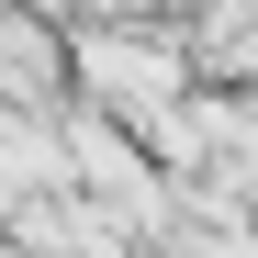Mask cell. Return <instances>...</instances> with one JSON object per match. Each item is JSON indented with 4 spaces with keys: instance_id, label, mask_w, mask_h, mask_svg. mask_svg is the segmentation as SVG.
I'll return each mask as SVG.
<instances>
[{
    "instance_id": "3957f363",
    "label": "cell",
    "mask_w": 258,
    "mask_h": 258,
    "mask_svg": "<svg viewBox=\"0 0 258 258\" xmlns=\"http://www.w3.org/2000/svg\"><path fill=\"white\" fill-rule=\"evenodd\" d=\"M23 12H45V23H68V12H79V0H23Z\"/></svg>"
},
{
    "instance_id": "7a4b0ae2",
    "label": "cell",
    "mask_w": 258,
    "mask_h": 258,
    "mask_svg": "<svg viewBox=\"0 0 258 258\" xmlns=\"http://www.w3.org/2000/svg\"><path fill=\"white\" fill-rule=\"evenodd\" d=\"M180 56L191 79H236V90H258V0H180Z\"/></svg>"
},
{
    "instance_id": "6da1fadb",
    "label": "cell",
    "mask_w": 258,
    "mask_h": 258,
    "mask_svg": "<svg viewBox=\"0 0 258 258\" xmlns=\"http://www.w3.org/2000/svg\"><path fill=\"white\" fill-rule=\"evenodd\" d=\"M68 90L101 101L112 123H146L191 90V56H180V23L168 12H68Z\"/></svg>"
}]
</instances>
